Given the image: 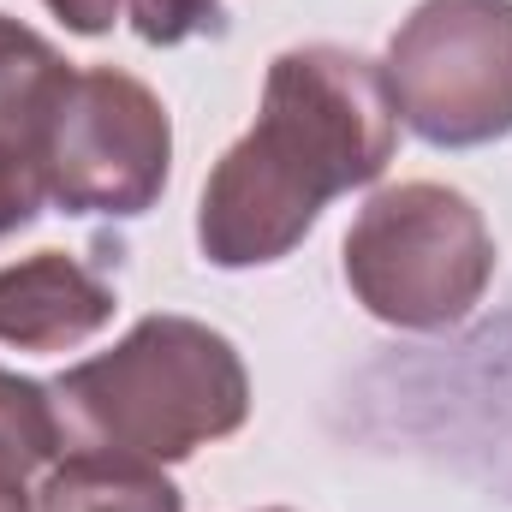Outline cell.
<instances>
[{"mask_svg": "<svg viewBox=\"0 0 512 512\" xmlns=\"http://www.w3.org/2000/svg\"><path fill=\"white\" fill-rule=\"evenodd\" d=\"M393 143L399 114L376 60L334 42L274 54L256 126L203 179L197 251L215 268L292 256L334 197L382 179Z\"/></svg>", "mask_w": 512, "mask_h": 512, "instance_id": "cell-1", "label": "cell"}, {"mask_svg": "<svg viewBox=\"0 0 512 512\" xmlns=\"http://www.w3.org/2000/svg\"><path fill=\"white\" fill-rule=\"evenodd\" d=\"M54 393L114 453L179 465L251 417V376L227 334L197 316H143L114 352L72 364Z\"/></svg>", "mask_w": 512, "mask_h": 512, "instance_id": "cell-2", "label": "cell"}, {"mask_svg": "<svg viewBox=\"0 0 512 512\" xmlns=\"http://www.w3.org/2000/svg\"><path fill=\"white\" fill-rule=\"evenodd\" d=\"M340 262L352 298L376 322L405 334H441L483 304L495 280V233L465 191L405 179L358 209Z\"/></svg>", "mask_w": 512, "mask_h": 512, "instance_id": "cell-3", "label": "cell"}, {"mask_svg": "<svg viewBox=\"0 0 512 512\" xmlns=\"http://www.w3.org/2000/svg\"><path fill=\"white\" fill-rule=\"evenodd\" d=\"M30 155L54 209L137 221L167 191L173 120L143 78L120 66H84L54 96Z\"/></svg>", "mask_w": 512, "mask_h": 512, "instance_id": "cell-4", "label": "cell"}, {"mask_svg": "<svg viewBox=\"0 0 512 512\" xmlns=\"http://www.w3.org/2000/svg\"><path fill=\"white\" fill-rule=\"evenodd\" d=\"M393 114L429 149L512 137V0H423L382 60Z\"/></svg>", "mask_w": 512, "mask_h": 512, "instance_id": "cell-5", "label": "cell"}, {"mask_svg": "<svg viewBox=\"0 0 512 512\" xmlns=\"http://www.w3.org/2000/svg\"><path fill=\"white\" fill-rule=\"evenodd\" d=\"M114 286L66 251H36L0 268V346L72 352L114 322Z\"/></svg>", "mask_w": 512, "mask_h": 512, "instance_id": "cell-6", "label": "cell"}, {"mask_svg": "<svg viewBox=\"0 0 512 512\" xmlns=\"http://www.w3.org/2000/svg\"><path fill=\"white\" fill-rule=\"evenodd\" d=\"M36 512H185L173 477L137 453H66L48 465Z\"/></svg>", "mask_w": 512, "mask_h": 512, "instance_id": "cell-7", "label": "cell"}, {"mask_svg": "<svg viewBox=\"0 0 512 512\" xmlns=\"http://www.w3.org/2000/svg\"><path fill=\"white\" fill-rule=\"evenodd\" d=\"M66 78H72V60L30 24L0 12V137L36 149V131L48 120L54 96L66 90Z\"/></svg>", "mask_w": 512, "mask_h": 512, "instance_id": "cell-8", "label": "cell"}, {"mask_svg": "<svg viewBox=\"0 0 512 512\" xmlns=\"http://www.w3.org/2000/svg\"><path fill=\"white\" fill-rule=\"evenodd\" d=\"M54 459H60V417L48 387L18 370H0V471L30 477Z\"/></svg>", "mask_w": 512, "mask_h": 512, "instance_id": "cell-9", "label": "cell"}, {"mask_svg": "<svg viewBox=\"0 0 512 512\" xmlns=\"http://www.w3.org/2000/svg\"><path fill=\"white\" fill-rule=\"evenodd\" d=\"M215 24H221V0H131V30L149 48H179Z\"/></svg>", "mask_w": 512, "mask_h": 512, "instance_id": "cell-10", "label": "cell"}, {"mask_svg": "<svg viewBox=\"0 0 512 512\" xmlns=\"http://www.w3.org/2000/svg\"><path fill=\"white\" fill-rule=\"evenodd\" d=\"M48 191H42V173H36V155L12 137H0V239L24 233L36 215H42Z\"/></svg>", "mask_w": 512, "mask_h": 512, "instance_id": "cell-11", "label": "cell"}, {"mask_svg": "<svg viewBox=\"0 0 512 512\" xmlns=\"http://www.w3.org/2000/svg\"><path fill=\"white\" fill-rule=\"evenodd\" d=\"M72 36H108L114 18H120V0H42Z\"/></svg>", "mask_w": 512, "mask_h": 512, "instance_id": "cell-12", "label": "cell"}, {"mask_svg": "<svg viewBox=\"0 0 512 512\" xmlns=\"http://www.w3.org/2000/svg\"><path fill=\"white\" fill-rule=\"evenodd\" d=\"M0 512H36V507H30L24 477H12V471H0Z\"/></svg>", "mask_w": 512, "mask_h": 512, "instance_id": "cell-13", "label": "cell"}, {"mask_svg": "<svg viewBox=\"0 0 512 512\" xmlns=\"http://www.w3.org/2000/svg\"><path fill=\"white\" fill-rule=\"evenodd\" d=\"M274 512H286V507H274Z\"/></svg>", "mask_w": 512, "mask_h": 512, "instance_id": "cell-14", "label": "cell"}]
</instances>
